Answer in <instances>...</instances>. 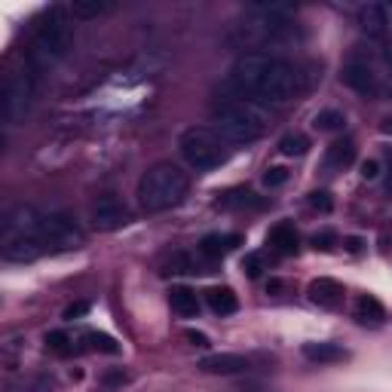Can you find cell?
I'll return each mask as SVG.
<instances>
[{"label":"cell","instance_id":"obj_35","mask_svg":"<svg viewBox=\"0 0 392 392\" xmlns=\"http://www.w3.org/2000/svg\"><path fill=\"white\" fill-rule=\"evenodd\" d=\"M184 337H187V340L194 343V347H199V349H205V347H209V337H205V334H199V331H187Z\"/></svg>","mask_w":392,"mask_h":392},{"label":"cell","instance_id":"obj_15","mask_svg":"<svg viewBox=\"0 0 392 392\" xmlns=\"http://www.w3.org/2000/svg\"><path fill=\"white\" fill-rule=\"evenodd\" d=\"M169 307H172V313L184 316V319H196L199 316V298H196L194 288H187V285L172 288L169 291Z\"/></svg>","mask_w":392,"mask_h":392},{"label":"cell","instance_id":"obj_22","mask_svg":"<svg viewBox=\"0 0 392 392\" xmlns=\"http://www.w3.org/2000/svg\"><path fill=\"white\" fill-rule=\"evenodd\" d=\"M313 126L319 129V132H343V126H347V116H343V111H337V107H325V111L316 114Z\"/></svg>","mask_w":392,"mask_h":392},{"label":"cell","instance_id":"obj_20","mask_svg":"<svg viewBox=\"0 0 392 392\" xmlns=\"http://www.w3.org/2000/svg\"><path fill=\"white\" fill-rule=\"evenodd\" d=\"M359 22H362V28L368 31V34H383V31H386V25H389L386 6H380V3H368V6H362Z\"/></svg>","mask_w":392,"mask_h":392},{"label":"cell","instance_id":"obj_6","mask_svg":"<svg viewBox=\"0 0 392 392\" xmlns=\"http://www.w3.org/2000/svg\"><path fill=\"white\" fill-rule=\"evenodd\" d=\"M34 239H40V245H43L46 251H71V249H80V245L86 243V233L71 215L52 212V215L40 218L37 236Z\"/></svg>","mask_w":392,"mask_h":392},{"label":"cell","instance_id":"obj_7","mask_svg":"<svg viewBox=\"0 0 392 392\" xmlns=\"http://www.w3.org/2000/svg\"><path fill=\"white\" fill-rule=\"evenodd\" d=\"M34 99V74L31 65L22 71H10L3 80V123L6 126H16L25 120Z\"/></svg>","mask_w":392,"mask_h":392},{"label":"cell","instance_id":"obj_3","mask_svg":"<svg viewBox=\"0 0 392 392\" xmlns=\"http://www.w3.org/2000/svg\"><path fill=\"white\" fill-rule=\"evenodd\" d=\"M212 116H215V132L224 141H233V144H251L264 138L267 129H270V114L249 99L218 101L212 107Z\"/></svg>","mask_w":392,"mask_h":392},{"label":"cell","instance_id":"obj_12","mask_svg":"<svg viewBox=\"0 0 392 392\" xmlns=\"http://www.w3.org/2000/svg\"><path fill=\"white\" fill-rule=\"evenodd\" d=\"M46 249L40 245V239L34 236H16V239H3V260H16V264H25V260L40 258Z\"/></svg>","mask_w":392,"mask_h":392},{"label":"cell","instance_id":"obj_24","mask_svg":"<svg viewBox=\"0 0 392 392\" xmlns=\"http://www.w3.org/2000/svg\"><path fill=\"white\" fill-rule=\"evenodd\" d=\"M307 150H309V141H307V135H300V132H288L279 138V154L282 156H304Z\"/></svg>","mask_w":392,"mask_h":392},{"label":"cell","instance_id":"obj_29","mask_svg":"<svg viewBox=\"0 0 392 392\" xmlns=\"http://www.w3.org/2000/svg\"><path fill=\"white\" fill-rule=\"evenodd\" d=\"M309 205H313L316 212H322V215H328V212L334 209V199L328 190H313V194H309Z\"/></svg>","mask_w":392,"mask_h":392},{"label":"cell","instance_id":"obj_4","mask_svg":"<svg viewBox=\"0 0 392 392\" xmlns=\"http://www.w3.org/2000/svg\"><path fill=\"white\" fill-rule=\"evenodd\" d=\"M71 40H74V28H71V19L65 16V10L52 6L46 12V19L37 25L31 40V50H28V65L31 68H50L61 61L71 50Z\"/></svg>","mask_w":392,"mask_h":392},{"label":"cell","instance_id":"obj_5","mask_svg":"<svg viewBox=\"0 0 392 392\" xmlns=\"http://www.w3.org/2000/svg\"><path fill=\"white\" fill-rule=\"evenodd\" d=\"M178 150H181L184 163L196 172H212L224 166L227 156H230L227 141L209 126H187L178 135Z\"/></svg>","mask_w":392,"mask_h":392},{"label":"cell","instance_id":"obj_26","mask_svg":"<svg viewBox=\"0 0 392 392\" xmlns=\"http://www.w3.org/2000/svg\"><path fill=\"white\" fill-rule=\"evenodd\" d=\"M46 349H52V353H59V355H71L74 353V337L68 331H50L46 334Z\"/></svg>","mask_w":392,"mask_h":392},{"label":"cell","instance_id":"obj_37","mask_svg":"<svg viewBox=\"0 0 392 392\" xmlns=\"http://www.w3.org/2000/svg\"><path fill=\"white\" fill-rule=\"evenodd\" d=\"M267 291H270V294L282 291V282H279V279H270V282H267Z\"/></svg>","mask_w":392,"mask_h":392},{"label":"cell","instance_id":"obj_16","mask_svg":"<svg viewBox=\"0 0 392 392\" xmlns=\"http://www.w3.org/2000/svg\"><path fill=\"white\" fill-rule=\"evenodd\" d=\"M205 304H209L212 313L218 316H233L239 309V298L233 294V288H224V285H215L205 291Z\"/></svg>","mask_w":392,"mask_h":392},{"label":"cell","instance_id":"obj_11","mask_svg":"<svg viewBox=\"0 0 392 392\" xmlns=\"http://www.w3.org/2000/svg\"><path fill=\"white\" fill-rule=\"evenodd\" d=\"M307 294H309V300L322 309H340L343 307V285L334 279H328V276L309 282Z\"/></svg>","mask_w":392,"mask_h":392},{"label":"cell","instance_id":"obj_14","mask_svg":"<svg viewBox=\"0 0 392 392\" xmlns=\"http://www.w3.org/2000/svg\"><path fill=\"white\" fill-rule=\"evenodd\" d=\"M218 209H227V212H245V209H264V199L258 194H251V190H227L215 199Z\"/></svg>","mask_w":392,"mask_h":392},{"label":"cell","instance_id":"obj_10","mask_svg":"<svg viewBox=\"0 0 392 392\" xmlns=\"http://www.w3.org/2000/svg\"><path fill=\"white\" fill-rule=\"evenodd\" d=\"M340 80L347 83L353 92H359V95H374L377 92V77H374V71H371L364 61H347L343 65V71H340Z\"/></svg>","mask_w":392,"mask_h":392},{"label":"cell","instance_id":"obj_18","mask_svg":"<svg viewBox=\"0 0 392 392\" xmlns=\"http://www.w3.org/2000/svg\"><path fill=\"white\" fill-rule=\"evenodd\" d=\"M353 160H355V141H353V138L334 141L331 147L325 150V169H334V172H340V169L353 166Z\"/></svg>","mask_w":392,"mask_h":392},{"label":"cell","instance_id":"obj_1","mask_svg":"<svg viewBox=\"0 0 392 392\" xmlns=\"http://www.w3.org/2000/svg\"><path fill=\"white\" fill-rule=\"evenodd\" d=\"M230 86L254 105H285L304 89V74L270 52H245L230 65Z\"/></svg>","mask_w":392,"mask_h":392},{"label":"cell","instance_id":"obj_19","mask_svg":"<svg viewBox=\"0 0 392 392\" xmlns=\"http://www.w3.org/2000/svg\"><path fill=\"white\" fill-rule=\"evenodd\" d=\"M267 243H270L279 254H294V251H298V230H294L291 224L282 221V224H276L270 233H267Z\"/></svg>","mask_w":392,"mask_h":392},{"label":"cell","instance_id":"obj_38","mask_svg":"<svg viewBox=\"0 0 392 392\" xmlns=\"http://www.w3.org/2000/svg\"><path fill=\"white\" fill-rule=\"evenodd\" d=\"M380 243H383V249H392V236H389V233H383Z\"/></svg>","mask_w":392,"mask_h":392},{"label":"cell","instance_id":"obj_33","mask_svg":"<svg viewBox=\"0 0 392 392\" xmlns=\"http://www.w3.org/2000/svg\"><path fill=\"white\" fill-rule=\"evenodd\" d=\"M89 313V304L86 300H77V304H71L65 309V322H74V319H80V316H86Z\"/></svg>","mask_w":392,"mask_h":392},{"label":"cell","instance_id":"obj_30","mask_svg":"<svg viewBox=\"0 0 392 392\" xmlns=\"http://www.w3.org/2000/svg\"><path fill=\"white\" fill-rule=\"evenodd\" d=\"M243 270H245V276L249 279H258L260 270H264V254H245Z\"/></svg>","mask_w":392,"mask_h":392},{"label":"cell","instance_id":"obj_23","mask_svg":"<svg viewBox=\"0 0 392 392\" xmlns=\"http://www.w3.org/2000/svg\"><path fill=\"white\" fill-rule=\"evenodd\" d=\"M163 273H175V276H190V273H196V264L194 258H190L187 251H175L166 258V264H163Z\"/></svg>","mask_w":392,"mask_h":392},{"label":"cell","instance_id":"obj_13","mask_svg":"<svg viewBox=\"0 0 392 392\" xmlns=\"http://www.w3.org/2000/svg\"><path fill=\"white\" fill-rule=\"evenodd\" d=\"M243 243V236L239 233H209V236H203V243H199V254H203L205 260H221L230 249H236V245Z\"/></svg>","mask_w":392,"mask_h":392},{"label":"cell","instance_id":"obj_40","mask_svg":"<svg viewBox=\"0 0 392 392\" xmlns=\"http://www.w3.org/2000/svg\"><path fill=\"white\" fill-rule=\"evenodd\" d=\"M386 16H389V25H392V3L386 6Z\"/></svg>","mask_w":392,"mask_h":392},{"label":"cell","instance_id":"obj_36","mask_svg":"<svg viewBox=\"0 0 392 392\" xmlns=\"http://www.w3.org/2000/svg\"><path fill=\"white\" fill-rule=\"evenodd\" d=\"M386 160H389V181H386V194L392 196V147L386 150Z\"/></svg>","mask_w":392,"mask_h":392},{"label":"cell","instance_id":"obj_17","mask_svg":"<svg viewBox=\"0 0 392 392\" xmlns=\"http://www.w3.org/2000/svg\"><path fill=\"white\" fill-rule=\"evenodd\" d=\"M304 355H307L309 362H316V364H331V362H343V359H347V349H343L340 343L319 340V343H304Z\"/></svg>","mask_w":392,"mask_h":392},{"label":"cell","instance_id":"obj_32","mask_svg":"<svg viewBox=\"0 0 392 392\" xmlns=\"http://www.w3.org/2000/svg\"><path fill=\"white\" fill-rule=\"evenodd\" d=\"M362 178L364 181H377V178H380V160H364L362 163Z\"/></svg>","mask_w":392,"mask_h":392},{"label":"cell","instance_id":"obj_21","mask_svg":"<svg viewBox=\"0 0 392 392\" xmlns=\"http://www.w3.org/2000/svg\"><path fill=\"white\" fill-rule=\"evenodd\" d=\"M355 319L371 322V325H380V322L386 319V309H383V304L374 298V294H362V298L355 300Z\"/></svg>","mask_w":392,"mask_h":392},{"label":"cell","instance_id":"obj_28","mask_svg":"<svg viewBox=\"0 0 392 392\" xmlns=\"http://www.w3.org/2000/svg\"><path fill=\"white\" fill-rule=\"evenodd\" d=\"M260 181H264V187L276 190V187H282V184L288 181V169L285 166H270V169L264 172V178H260Z\"/></svg>","mask_w":392,"mask_h":392},{"label":"cell","instance_id":"obj_8","mask_svg":"<svg viewBox=\"0 0 392 392\" xmlns=\"http://www.w3.org/2000/svg\"><path fill=\"white\" fill-rule=\"evenodd\" d=\"M89 221H92L95 230L114 233V230H123V227L132 221V212H129V205L123 203L116 194H105V196H99L92 203V209H89Z\"/></svg>","mask_w":392,"mask_h":392},{"label":"cell","instance_id":"obj_2","mask_svg":"<svg viewBox=\"0 0 392 392\" xmlns=\"http://www.w3.org/2000/svg\"><path fill=\"white\" fill-rule=\"evenodd\" d=\"M190 190V175L175 163H154L138 181V205L147 215H160L184 203Z\"/></svg>","mask_w":392,"mask_h":392},{"label":"cell","instance_id":"obj_27","mask_svg":"<svg viewBox=\"0 0 392 392\" xmlns=\"http://www.w3.org/2000/svg\"><path fill=\"white\" fill-rule=\"evenodd\" d=\"M86 340H89V349H95V353H107V355L120 353V343H116L114 337H107V334L92 331V334H86Z\"/></svg>","mask_w":392,"mask_h":392},{"label":"cell","instance_id":"obj_34","mask_svg":"<svg viewBox=\"0 0 392 392\" xmlns=\"http://www.w3.org/2000/svg\"><path fill=\"white\" fill-rule=\"evenodd\" d=\"M343 249H347L349 254H359L364 249V243H362L359 236H347V239H343Z\"/></svg>","mask_w":392,"mask_h":392},{"label":"cell","instance_id":"obj_39","mask_svg":"<svg viewBox=\"0 0 392 392\" xmlns=\"http://www.w3.org/2000/svg\"><path fill=\"white\" fill-rule=\"evenodd\" d=\"M383 132H392V120H386V126H383Z\"/></svg>","mask_w":392,"mask_h":392},{"label":"cell","instance_id":"obj_31","mask_svg":"<svg viewBox=\"0 0 392 392\" xmlns=\"http://www.w3.org/2000/svg\"><path fill=\"white\" fill-rule=\"evenodd\" d=\"M334 243H337V236H334L331 230L316 233V236H313V249H316V251H331V249H334Z\"/></svg>","mask_w":392,"mask_h":392},{"label":"cell","instance_id":"obj_9","mask_svg":"<svg viewBox=\"0 0 392 392\" xmlns=\"http://www.w3.org/2000/svg\"><path fill=\"white\" fill-rule=\"evenodd\" d=\"M196 368L205 371V374H215V377H233V374H249L251 359H245V355H239V353H215V355L199 359Z\"/></svg>","mask_w":392,"mask_h":392},{"label":"cell","instance_id":"obj_25","mask_svg":"<svg viewBox=\"0 0 392 392\" xmlns=\"http://www.w3.org/2000/svg\"><path fill=\"white\" fill-rule=\"evenodd\" d=\"M111 10L107 3H99V0H74L71 3V16L74 19H99Z\"/></svg>","mask_w":392,"mask_h":392}]
</instances>
